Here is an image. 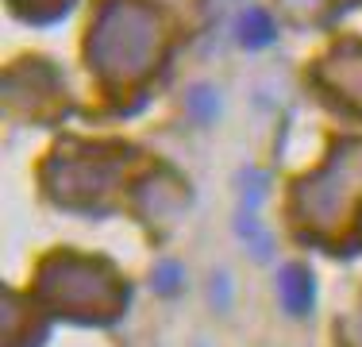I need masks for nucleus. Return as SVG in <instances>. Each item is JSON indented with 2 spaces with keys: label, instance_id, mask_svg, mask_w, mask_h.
<instances>
[{
  "label": "nucleus",
  "instance_id": "obj_1",
  "mask_svg": "<svg viewBox=\"0 0 362 347\" xmlns=\"http://www.w3.org/2000/svg\"><path fill=\"white\" fill-rule=\"evenodd\" d=\"M281 297H286V305L293 312H305L308 301H313V285H308V274L297 271V266H289L286 271V285H281Z\"/></svg>",
  "mask_w": 362,
  "mask_h": 347
}]
</instances>
